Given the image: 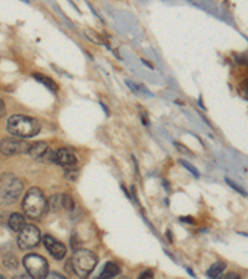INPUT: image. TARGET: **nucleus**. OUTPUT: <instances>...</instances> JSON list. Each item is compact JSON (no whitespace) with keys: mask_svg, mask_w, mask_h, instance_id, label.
<instances>
[{"mask_svg":"<svg viewBox=\"0 0 248 279\" xmlns=\"http://www.w3.org/2000/svg\"><path fill=\"white\" fill-rule=\"evenodd\" d=\"M6 129L10 134L18 138H33L39 134L41 125L39 121L33 117L17 114L9 118Z\"/></svg>","mask_w":248,"mask_h":279,"instance_id":"obj_1","label":"nucleus"},{"mask_svg":"<svg viewBox=\"0 0 248 279\" xmlns=\"http://www.w3.org/2000/svg\"><path fill=\"white\" fill-rule=\"evenodd\" d=\"M21 180L14 174L6 173L0 175V206H9L19 200L22 193Z\"/></svg>","mask_w":248,"mask_h":279,"instance_id":"obj_2","label":"nucleus"},{"mask_svg":"<svg viewBox=\"0 0 248 279\" xmlns=\"http://www.w3.org/2000/svg\"><path fill=\"white\" fill-rule=\"evenodd\" d=\"M22 210L28 217L37 220L45 216L49 210L47 200L39 188H31L22 200Z\"/></svg>","mask_w":248,"mask_h":279,"instance_id":"obj_3","label":"nucleus"},{"mask_svg":"<svg viewBox=\"0 0 248 279\" xmlns=\"http://www.w3.org/2000/svg\"><path fill=\"white\" fill-rule=\"evenodd\" d=\"M97 263H98L97 254H94L89 249L85 248L76 249L71 258L73 273L81 279L89 278L92 272L94 271V268H96Z\"/></svg>","mask_w":248,"mask_h":279,"instance_id":"obj_4","label":"nucleus"},{"mask_svg":"<svg viewBox=\"0 0 248 279\" xmlns=\"http://www.w3.org/2000/svg\"><path fill=\"white\" fill-rule=\"evenodd\" d=\"M22 264L31 279H45L49 274V263L40 254H26L22 260Z\"/></svg>","mask_w":248,"mask_h":279,"instance_id":"obj_5","label":"nucleus"},{"mask_svg":"<svg viewBox=\"0 0 248 279\" xmlns=\"http://www.w3.org/2000/svg\"><path fill=\"white\" fill-rule=\"evenodd\" d=\"M40 241H41L40 229L34 225H26L20 231L18 237V246L21 249H31L35 248L40 244Z\"/></svg>","mask_w":248,"mask_h":279,"instance_id":"obj_6","label":"nucleus"},{"mask_svg":"<svg viewBox=\"0 0 248 279\" xmlns=\"http://www.w3.org/2000/svg\"><path fill=\"white\" fill-rule=\"evenodd\" d=\"M29 149H30V144L28 141L17 138H5L0 141V153L8 157L28 153Z\"/></svg>","mask_w":248,"mask_h":279,"instance_id":"obj_7","label":"nucleus"},{"mask_svg":"<svg viewBox=\"0 0 248 279\" xmlns=\"http://www.w3.org/2000/svg\"><path fill=\"white\" fill-rule=\"evenodd\" d=\"M42 241H44V244L47 251H49V253L51 254L55 260H64L67 253V248L64 244H61L60 241L55 240V238L49 235H45Z\"/></svg>","mask_w":248,"mask_h":279,"instance_id":"obj_8","label":"nucleus"},{"mask_svg":"<svg viewBox=\"0 0 248 279\" xmlns=\"http://www.w3.org/2000/svg\"><path fill=\"white\" fill-rule=\"evenodd\" d=\"M28 153L31 155L34 160H53V150L50 149L49 145L45 141H36V143H34L33 145H30V149H29Z\"/></svg>","mask_w":248,"mask_h":279,"instance_id":"obj_9","label":"nucleus"},{"mask_svg":"<svg viewBox=\"0 0 248 279\" xmlns=\"http://www.w3.org/2000/svg\"><path fill=\"white\" fill-rule=\"evenodd\" d=\"M51 161H53V163L58 164V165L61 166H64V168L66 169H71L77 164V157H76L73 152L62 148V149L53 150V160Z\"/></svg>","mask_w":248,"mask_h":279,"instance_id":"obj_10","label":"nucleus"},{"mask_svg":"<svg viewBox=\"0 0 248 279\" xmlns=\"http://www.w3.org/2000/svg\"><path fill=\"white\" fill-rule=\"evenodd\" d=\"M121 272L118 265L113 262H107L103 267V271L99 273V276L96 279H112L117 277Z\"/></svg>","mask_w":248,"mask_h":279,"instance_id":"obj_11","label":"nucleus"},{"mask_svg":"<svg viewBox=\"0 0 248 279\" xmlns=\"http://www.w3.org/2000/svg\"><path fill=\"white\" fill-rule=\"evenodd\" d=\"M8 224L9 227H10L13 231H17V232L21 231V229L26 226V224H25V217L21 213H13V215L9 217Z\"/></svg>","mask_w":248,"mask_h":279,"instance_id":"obj_12","label":"nucleus"},{"mask_svg":"<svg viewBox=\"0 0 248 279\" xmlns=\"http://www.w3.org/2000/svg\"><path fill=\"white\" fill-rule=\"evenodd\" d=\"M225 269H226V263L216 262L210 267L206 276L209 277L210 279H220L221 276L223 274V272H225Z\"/></svg>","mask_w":248,"mask_h":279,"instance_id":"obj_13","label":"nucleus"},{"mask_svg":"<svg viewBox=\"0 0 248 279\" xmlns=\"http://www.w3.org/2000/svg\"><path fill=\"white\" fill-rule=\"evenodd\" d=\"M33 77L36 78L40 83L45 85L47 88H50L53 92L57 91V85L55 83V81H53L50 77H47V76L41 75V73H33Z\"/></svg>","mask_w":248,"mask_h":279,"instance_id":"obj_14","label":"nucleus"},{"mask_svg":"<svg viewBox=\"0 0 248 279\" xmlns=\"http://www.w3.org/2000/svg\"><path fill=\"white\" fill-rule=\"evenodd\" d=\"M85 35L87 36V39H89V41L94 42V44H97V45H106L105 39H103L102 36L99 35V34L97 33V31L91 30V29H87V30H85Z\"/></svg>","mask_w":248,"mask_h":279,"instance_id":"obj_15","label":"nucleus"},{"mask_svg":"<svg viewBox=\"0 0 248 279\" xmlns=\"http://www.w3.org/2000/svg\"><path fill=\"white\" fill-rule=\"evenodd\" d=\"M3 264L5 265L8 269H14V268H17L18 265H19V262H18L17 256H14V254H11V253H8L3 257Z\"/></svg>","mask_w":248,"mask_h":279,"instance_id":"obj_16","label":"nucleus"},{"mask_svg":"<svg viewBox=\"0 0 248 279\" xmlns=\"http://www.w3.org/2000/svg\"><path fill=\"white\" fill-rule=\"evenodd\" d=\"M61 209L67 211H72L74 209V201L70 195H62L61 196Z\"/></svg>","mask_w":248,"mask_h":279,"instance_id":"obj_17","label":"nucleus"},{"mask_svg":"<svg viewBox=\"0 0 248 279\" xmlns=\"http://www.w3.org/2000/svg\"><path fill=\"white\" fill-rule=\"evenodd\" d=\"M61 196L62 195H53L50 197V200H47V205H49V209L53 211H58L61 209Z\"/></svg>","mask_w":248,"mask_h":279,"instance_id":"obj_18","label":"nucleus"},{"mask_svg":"<svg viewBox=\"0 0 248 279\" xmlns=\"http://www.w3.org/2000/svg\"><path fill=\"white\" fill-rule=\"evenodd\" d=\"M180 163H181L182 166H185V168L188 169L189 172H190L191 174L194 175V176H195V177H200V174H198L197 169H196L195 166H193L190 163H188V161H185V160H180Z\"/></svg>","mask_w":248,"mask_h":279,"instance_id":"obj_19","label":"nucleus"},{"mask_svg":"<svg viewBox=\"0 0 248 279\" xmlns=\"http://www.w3.org/2000/svg\"><path fill=\"white\" fill-rule=\"evenodd\" d=\"M65 176H66L70 181H74V180L77 179V176H78V170H76V169H73V168L67 169L66 173H65Z\"/></svg>","mask_w":248,"mask_h":279,"instance_id":"obj_20","label":"nucleus"},{"mask_svg":"<svg viewBox=\"0 0 248 279\" xmlns=\"http://www.w3.org/2000/svg\"><path fill=\"white\" fill-rule=\"evenodd\" d=\"M226 181H227V184H229V185L231 186L232 189H234V190L237 191V192H240L241 195H243V196H247V193H246L245 189H242V188H241V186H238L237 184L233 183V181H232L231 179H229V177H227V179H226Z\"/></svg>","mask_w":248,"mask_h":279,"instance_id":"obj_21","label":"nucleus"},{"mask_svg":"<svg viewBox=\"0 0 248 279\" xmlns=\"http://www.w3.org/2000/svg\"><path fill=\"white\" fill-rule=\"evenodd\" d=\"M138 279H154V273H153V271H150V269H146V271H144L143 273L139 276Z\"/></svg>","mask_w":248,"mask_h":279,"instance_id":"obj_22","label":"nucleus"},{"mask_svg":"<svg viewBox=\"0 0 248 279\" xmlns=\"http://www.w3.org/2000/svg\"><path fill=\"white\" fill-rule=\"evenodd\" d=\"M45 279H67L66 277H64L62 274L60 273H56V272H51V273H49L46 276V278Z\"/></svg>","mask_w":248,"mask_h":279,"instance_id":"obj_23","label":"nucleus"},{"mask_svg":"<svg viewBox=\"0 0 248 279\" xmlns=\"http://www.w3.org/2000/svg\"><path fill=\"white\" fill-rule=\"evenodd\" d=\"M220 279H241V276L237 273H229L226 276H223L222 278Z\"/></svg>","mask_w":248,"mask_h":279,"instance_id":"obj_24","label":"nucleus"},{"mask_svg":"<svg viewBox=\"0 0 248 279\" xmlns=\"http://www.w3.org/2000/svg\"><path fill=\"white\" fill-rule=\"evenodd\" d=\"M6 113V107L5 105H4L3 100H0V118H3L4 116H5Z\"/></svg>","mask_w":248,"mask_h":279,"instance_id":"obj_25","label":"nucleus"},{"mask_svg":"<svg viewBox=\"0 0 248 279\" xmlns=\"http://www.w3.org/2000/svg\"><path fill=\"white\" fill-rule=\"evenodd\" d=\"M175 147L177 148V149H180L179 152H181V153H185V154H189V155H191V153L189 152V149L186 147H182V145H180V144H175Z\"/></svg>","mask_w":248,"mask_h":279,"instance_id":"obj_26","label":"nucleus"},{"mask_svg":"<svg viewBox=\"0 0 248 279\" xmlns=\"http://www.w3.org/2000/svg\"><path fill=\"white\" fill-rule=\"evenodd\" d=\"M180 220H181L182 222H189V224H194V221H193V218L191 217H181L180 218Z\"/></svg>","mask_w":248,"mask_h":279,"instance_id":"obj_27","label":"nucleus"},{"mask_svg":"<svg viewBox=\"0 0 248 279\" xmlns=\"http://www.w3.org/2000/svg\"><path fill=\"white\" fill-rule=\"evenodd\" d=\"M13 279H31V278L28 276H18V277H14Z\"/></svg>","mask_w":248,"mask_h":279,"instance_id":"obj_28","label":"nucleus"},{"mask_svg":"<svg viewBox=\"0 0 248 279\" xmlns=\"http://www.w3.org/2000/svg\"><path fill=\"white\" fill-rule=\"evenodd\" d=\"M186 271H188V272H189V273H190V276L195 277V273H193V272H191V269H190V268H188V269H186Z\"/></svg>","mask_w":248,"mask_h":279,"instance_id":"obj_29","label":"nucleus"},{"mask_svg":"<svg viewBox=\"0 0 248 279\" xmlns=\"http://www.w3.org/2000/svg\"><path fill=\"white\" fill-rule=\"evenodd\" d=\"M0 279H6V278L3 276V274H0Z\"/></svg>","mask_w":248,"mask_h":279,"instance_id":"obj_30","label":"nucleus"}]
</instances>
